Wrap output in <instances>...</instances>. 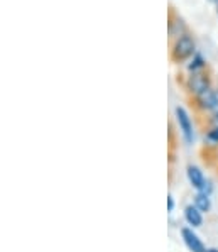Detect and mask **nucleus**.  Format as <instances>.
Listing matches in <instances>:
<instances>
[{
    "label": "nucleus",
    "instance_id": "1",
    "mask_svg": "<svg viewBox=\"0 0 218 252\" xmlns=\"http://www.w3.org/2000/svg\"><path fill=\"white\" fill-rule=\"evenodd\" d=\"M174 114H176V120L183 134V139H185L186 144H191L194 139V132H193V122H191V119H189L188 112L183 107H176L174 108Z\"/></svg>",
    "mask_w": 218,
    "mask_h": 252
},
{
    "label": "nucleus",
    "instance_id": "2",
    "mask_svg": "<svg viewBox=\"0 0 218 252\" xmlns=\"http://www.w3.org/2000/svg\"><path fill=\"white\" fill-rule=\"evenodd\" d=\"M194 53V41L189 36H181L178 37L176 42L173 46V58L176 61H183L186 58H189Z\"/></svg>",
    "mask_w": 218,
    "mask_h": 252
},
{
    "label": "nucleus",
    "instance_id": "3",
    "mask_svg": "<svg viewBox=\"0 0 218 252\" xmlns=\"http://www.w3.org/2000/svg\"><path fill=\"white\" fill-rule=\"evenodd\" d=\"M210 87V78L205 71H196V73H191V76L188 78V90L194 93V96L200 95L201 92L208 90Z\"/></svg>",
    "mask_w": 218,
    "mask_h": 252
},
{
    "label": "nucleus",
    "instance_id": "4",
    "mask_svg": "<svg viewBox=\"0 0 218 252\" xmlns=\"http://www.w3.org/2000/svg\"><path fill=\"white\" fill-rule=\"evenodd\" d=\"M181 237H183V242H185V246L188 247L189 252H205L206 251L205 244L201 242V239L198 237L196 232H194L191 227L181 228Z\"/></svg>",
    "mask_w": 218,
    "mask_h": 252
},
{
    "label": "nucleus",
    "instance_id": "5",
    "mask_svg": "<svg viewBox=\"0 0 218 252\" xmlns=\"http://www.w3.org/2000/svg\"><path fill=\"white\" fill-rule=\"evenodd\" d=\"M196 105L205 112H212L215 110L217 105V90L213 88H208V90L201 92L200 95H196Z\"/></svg>",
    "mask_w": 218,
    "mask_h": 252
},
{
    "label": "nucleus",
    "instance_id": "6",
    "mask_svg": "<svg viewBox=\"0 0 218 252\" xmlns=\"http://www.w3.org/2000/svg\"><path fill=\"white\" fill-rule=\"evenodd\" d=\"M186 176H188L189 185H191L196 191H201V188H203L206 183V178H205L203 171H201L198 166L188 164V168H186Z\"/></svg>",
    "mask_w": 218,
    "mask_h": 252
},
{
    "label": "nucleus",
    "instance_id": "7",
    "mask_svg": "<svg viewBox=\"0 0 218 252\" xmlns=\"http://www.w3.org/2000/svg\"><path fill=\"white\" fill-rule=\"evenodd\" d=\"M185 220L191 228H198L203 225V213L198 210L194 205H188L185 208Z\"/></svg>",
    "mask_w": 218,
    "mask_h": 252
},
{
    "label": "nucleus",
    "instance_id": "8",
    "mask_svg": "<svg viewBox=\"0 0 218 252\" xmlns=\"http://www.w3.org/2000/svg\"><path fill=\"white\" fill-rule=\"evenodd\" d=\"M193 205L201 213H208L210 210H212V195H205V193H201V191H196L194 200H193Z\"/></svg>",
    "mask_w": 218,
    "mask_h": 252
},
{
    "label": "nucleus",
    "instance_id": "9",
    "mask_svg": "<svg viewBox=\"0 0 218 252\" xmlns=\"http://www.w3.org/2000/svg\"><path fill=\"white\" fill-rule=\"evenodd\" d=\"M205 68V60L203 56H200V54H196V56L193 58V61L188 64V69L191 73H196V71H203Z\"/></svg>",
    "mask_w": 218,
    "mask_h": 252
},
{
    "label": "nucleus",
    "instance_id": "10",
    "mask_svg": "<svg viewBox=\"0 0 218 252\" xmlns=\"http://www.w3.org/2000/svg\"><path fill=\"white\" fill-rule=\"evenodd\" d=\"M205 139L210 144H218V127H212V129L206 132Z\"/></svg>",
    "mask_w": 218,
    "mask_h": 252
},
{
    "label": "nucleus",
    "instance_id": "11",
    "mask_svg": "<svg viewBox=\"0 0 218 252\" xmlns=\"http://www.w3.org/2000/svg\"><path fill=\"white\" fill-rule=\"evenodd\" d=\"M174 210V198L173 195H167V212H173Z\"/></svg>",
    "mask_w": 218,
    "mask_h": 252
},
{
    "label": "nucleus",
    "instance_id": "12",
    "mask_svg": "<svg viewBox=\"0 0 218 252\" xmlns=\"http://www.w3.org/2000/svg\"><path fill=\"white\" fill-rule=\"evenodd\" d=\"M212 126H213V127H218V114H217V115H213V117H212Z\"/></svg>",
    "mask_w": 218,
    "mask_h": 252
},
{
    "label": "nucleus",
    "instance_id": "13",
    "mask_svg": "<svg viewBox=\"0 0 218 252\" xmlns=\"http://www.w3.org/2000/svg\"><path fill=\"white\" fill-rule=\"evenodd\" d=\"M218 114V90H217V105H215V110H213V115Z\"/></svg>",
    "mask_w": 218,
    "mask_h": 252
},
{
    "label": "nucleus",
    "instance_id": "14",
    "mask_svg": "<svg viewBox=\"0 0 218 252\" xmlns=\"http://www.w3.org/2000/svg\"><path fill=\"white\" fill-rule=\"evenodd\" d=\"M205 252H218V249H217V247H206Z\"/></svg>",
    "mask_w": 218,
    "mask_h": 252
},
{
    "label": "nucleus",
    "instance_id": "15",
    "mask_svg": "<svg viewBox=\"0 0 218 252\" xmlns=\"http://www.w3.org/2000/svg\"><path fill=\"white\" fill-rule=\"evenodd\" d=\"M215 3H217V14H218V0H217V2H215Z\"/></svg>",
    "mask_w": 218,
    "mask_h": 252
},
{
    "label": "nucleus",
    "instance_id": "16",
    "mask_svg": "<svg viewBox=\"0 0 218 252\" xmlns=\"http://www.w3.org/2000/svg\"><path fill=\"white\" fill-rule=\"evenodd\" d=\"M212 2H217V0H212Z\"/></svg>",
    "mask_w": 218,
    "mask_h": 252
}]
</instances>
